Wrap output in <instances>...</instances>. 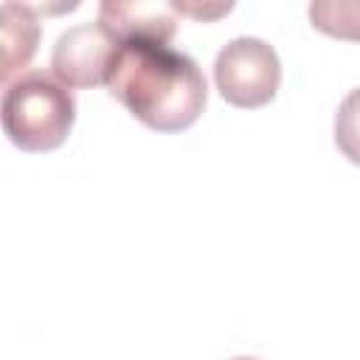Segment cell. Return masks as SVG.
Here are the masks:
<instances>
[{"label":"cell","mask_w":360,"mask_h":360,"mask_svg":"<svg viewBox=\"0 0 360 360\" xmlns=\"http://www.w3.org/2000/svg\"><path fill=\"white\" fill-rule=\"evenodd\" d=\"M39 42V22L34 17V6L20 3H3L0 6V45H3V82L11 79V73L22 70L31 56L37 53Z\"/></svg>","instance_id":"cell-6"},{"label":"cell","mask_w":360,"mask_h":360,"mask_svg":"<svg viewBox=\"0 0 360 360\" xmlns=\"http://www.w3.org/2000/svg\"><path fill=\"white\" fill-rule=\"evenodd\" d=\"M98 22L118 39V45H127V42L166 45L177 28V11L172 8V3L104 0L98 6Z\"/></svg>","instance_id":"cell-5"},{"label":"cell","mask_w":360,"mask_h":360,"mask_svg":"<svg viewBox=\"0 0 360 360\" xmlns=\"http://www.w3.org/2000/svg\"><path fill=\"white\" fill-rule=\"evenodd\" d=\"M214 82L228 104L256 110L273 101L281 82V65L264 39L236 37L217 53Z\"/></svg>","instance_id":"cell-3"},{"label":"cell","mask_w":360,"mask_h":360,"mask_svg":"<svg viewBox=\"0 0 360 360\" xmlns=\"http://www.w3.org/2000/svg\"><path fill=\"white\" fill-rule=\"evenodd\" d=\"M73 121L76 101L70 90L45 70L20 76L3 93V129L22 152H51L62 146Z\"/></svg>","instance_id":"cell-2"},{"label":"cell","mask_w":360,"mask_h":360,"mask_svg":"<svg viewBox=\"0 0 360 360\" xmlns=\"http://www.w3.org/2000/svg\"><path fill=\"white\" fill-rule=\"evenodd\" d=\"M233 360H256V357H233Z\"/></svg>","instance_id":"cell-10"},{"label":"cell","mask_w":360,"mask_h":360,"mask_svg":"<svg viewBox=\"0 0 360 360\" xmlns=\"http://www.w3.org/2000/svg\"><path fill=\"white\" fill-rule=\"evenodd\" d=\"M107 87L141 124L158 132L188 129L208 98L200 65L158 42L121 45Z\"/></svg>","instance_id":"cell-1"},{"label":"cell","mask_w":360,"mask_h":360,"mask_svg":"<svg viewBox=\"0 0 360 360\" xmlns=\"http://www.w3.org/2000/svg\"><path fill=\"white\" fill-rule=\"evenodd\" d=\"M335 143L346 160L360 166V87L352 90L335 112Z\"/></svg>","instance_id":"cell-8"},{"label":"cell","mask_w":360,"mask_h":360,"mask_svg":"<svg viewBox=\"0 0 360 360\" xmlns=\"http://www.w3.org/2000/svg\"><path fill=\"white\" fill-rule=\"evenodd\" d=\"M118 39L101 22H82L68 28L51 53V70L65 87L107 84L118 56Z\"/></svg>","instance_id":"cell-4"},{"label":"cell","mask_w":360,"mask_h":360,"mask_svg":"<svg viewBox=\"0 0 360 360\" xmlns=\"http://www.w3.org/2000/svg\"><path fill=\"white\" fill-rule=\"evenodd\" d=\"M174 11L180 14H191V17H200V20H214L219 14H228L233 6L231 3H219V6H197V3H172Z\"/></svg>","instance_id":"cell-9"},{"label":"cell","mask_w":360,"mask_h":360,"mask_svg":"<svg viewBox=\"0 0 360 360\" xmlns=\"http://www.w3.org/2000/svg\"><path fill=\"white\" fill-rule=\"evenodd\" d=\"M309 20L329 37L360 42V0H315L309 3Z\"/></svg>","instance_id":"cell-7"}]
</instances>
